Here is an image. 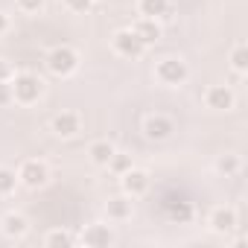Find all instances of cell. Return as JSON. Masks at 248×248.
I'll return each instance as SVG.
<instances>
[{
  "label": "cell",
  "instance_id": "cell-26",
  "mask_svg": "<svg viewBox=\"0 0 248 248\" xmlns=\"http://www.w3.org/2000/svg\"><path fill=\"white\" fill-rule=\"evenodd\" d=\"M12 76H15L12 64H9L6 59H0V82H12Z\"/></svg>",
  "mask_w": 248,
  "mask_h": 248
},
{
  "label": "cell",
  "instance_id": "cell-20",
  "mask_svg": "<svg viewBox=\"0 0 248 248\" xmlns=\"http://www.w3.org/2000/svg\"><path fill=\"white\" fill-rule=\"evenodd\" d=\"M18 172L9 170V167H0V196H12L18 190Z\"/></svg>",
  "mask_w": 248,
  "mask_h": 248
},
{
  "label": "cell",
  "instance_id": "cell-22",
  "mask_svg": "<svg viewBox=\"0 0 248 248\" xmlns=\"http://www.w3.org/2000/svg\"><path fill=\"white\" fill-rule=\"evenodd\" d=\"M239 155H233V152H228V155H219V161H216V170L219 172H225V175H236L239 172Z\"/></svg>",
  "mask_w": 248,
  "mask_h": 248
},
{
  "label": "cell",
  "instance_id": "cell-10",
  "mask_svg": "<svg viewBox=\"0 0 248 248\" xmlns=\"http://www.w3.org/2000/svg\"><path fill=\"white\" fill-rule=\"evenodd\" d=\"M50 129H53V135H56V138L70 140V138H76V135L82 132V117H79L76 111H62V114H56V117H53Z\"/></svg>",
  "mask_w": 248,
  "mask_h": 248
},
{
  "label": "cell",
  "instance_id": "cell-23",
  "mask_svg": "<svg viewBox=\"0 0 248 248\" xmlns=\"http://www.w3.org/2000/svg\"><path fill=\"white\" fill-rule=\"evenodd\" d=\"M47 6V0H15V9L24 15H38Z\"/></svg>",
  "mask_w": 248,
  "mask_h": 248
},
{
  "label": "cell",
  "instance_id": "cell-12",
  "mask_svg": "<svg viewBox=\"0 0 248 248\" xmlns=\"http://www.w3.org/2000/svg\"><path fill=\"white\" fill-rule=\"evenodd\" d=\"M105 216L108 222H126L135 216V199L126 196V193H120V196H111L105 202Z\"/></svg>",
  "mask_w": 248,
  "mask_h": 248
},
{
  "label": "cell",
  "instance_id": "cell-27",
  "mask_svg": "<svg viewBox=\"0 0 248 248\" xmlns=\"http://www.w3.org/2000/svg\"><path fill=\"white\" fill-rule=\"evenodd\" d=\"M6 32H9V15L0 12V35H6Z\"/></svg>",
  "mask_w": 248,
  "mask_h": 248
},
{
  "label": "cell",
  "instance_id": "cell-19",
  "mask_svg": "<svg viewBox=\"0 0 248 248\" xmlns=\"http://www.w3.org/2000/svg\"><path fill=\"white\" fill-rule=\"evenodd\" d=\"M132 167H135L132 155H126V152H120V149H117V152L111 155V161H108V167H105V170H111V172L120 178L123 172H126V170H132Z\"/></svg>",
  "mask_w": 248,
  "mask_h": 248
},
{
  "label": "cell",
  "instance_id": "cell-1",
  "mask_svg": "<svg viewBox=\"0 0 248 248\" xmlns=\"http://www.w3.org/2000/svg\"><path fill=\"white\" fill-rule=\"evenodd\" d=\"M9 85H12V102H18V105H35V102L44 96V82H41V76H35V73H30V70L15 73Z\"/></svg>",
  "mask_w": 248,
  "mask_h": 248
},
{
  "label": "cell",
  "instance_id": "cell-4",
  "mask_svg": "<svg viewBox=\"0 0 248 248\" xmlns=\"http://www.w3.org/2000/svg\"><path fill=\"white\" fill-rule=\"evenodd\" d=\"M111 47H114V53H117V56L132 59V62H135V59H140V56L149 50V47H146L135 32H132V27H129V30H117V32L111 35Z\"/></svg>",
  "mask_w": 248,
  "mask_h": 248
},
{
  "label": "cell",
  "instance_id": "cell-11",
  "mask_svg": "<svg viewBox=\"0 0 248 248\" xmlns=\"http://www.w3.org/2000/svg\"><path fill=\"white\" fill-rule=\"evenodd\" d=\"M164 210H167V219L175 222V225H187V222H193V216H196L193 204H190L184 196H167V199H164Z\"/></svg>",
  "mask_w": 248,
  "mask_h": 248
},
{
  "label": "cell",
  "instance_id": "cell-7",
  "mask_svg": "<svg viewBox=\"0 0 248 248\" xmlns=\"http://www.w3.org/2000/svg\"><path fill=\"white\" fill-rule=\"evenodd\" d=\"M236 225H239V216H236V207H231V204H219L207 216V228L219 236H228L231 231H236Z\"/></svg>",
  "mask_w": 248,
  "mask_h": 248
},
{
  "label": "cell",
  "instance_id": "cell-16",
  "mask_svg": "<svg viewBox=\"0 0 248 248\" xmlns=\"http://www.w3.org/2000/svg\"><path fill=\"white\" fill-rule=\"evenodd\" d=\"M114 152H117V146H114L111 140H93V143L88 146V158H91L93 167H108V161H111Z\"/></svg>",
  "mask_w": 248,
  "mask_h": 248
},
{
  "label": "cell",
  "instance_id": "cell-24",
  "mask_svg": "<svg viewBox=\"0 0 248 248\" xmlns=\"http://www.w3.org/2000/svg\"><path fill=\"white\" fill-rule=\"evenodd\" d=\"M91 6H93V0H64V9L73 15H85Z\"/></svg>",
  "mask_w": 248,
  "mask_h": 248
},
{
  "label": "cell",
  "instance_id": "cell-17",
  "mask_svg": "<svg viewBox=\"0 0 248 248\" xmlns=\"http://www.w3.org/2000/svg\"><path fill=\"white\" fill-rule=\"evenodd\" d=\"M138 15L140 18H167L170 15V0H138Z\"/></svg>",
  "mask_w": 248,
  "mask_h": 248
},
{
  "label": "cell",
  "instance_id": "cell-21",
  "mask_svg": "<svg viewBox=\"0 0 248 248\" xmlns=\"http://www.w3.org/2000/svg\"><path fill=\"white\" fill-rule=\"evenodd\" d=\"M231 67L236 73H248V47L245 44H236L231 50Z\"/></svg>",
  "mask_w": 248,
  "mask_h": 248
},
{
  "label": "cell",
  "instance_id": "cell-14",
  "mask_svg": "<svg viewBox=\"0 0 248 248\" xmlns=\"http://www.w3.org/2000/svg\"><path fill=\"white\" fill-rule=\"evenodd\" d=\"M204 105L213 108V111H231L236 105V93L228 85H210L204 91Z\"/></svg>",
  "mask_w": 248,
  "mask_h": 248
},
{
  "label": "cell",
  "instance_id": "cell-9",
  "mask_svg": "<svg viewBox=\"0 0 248 248\" xmlns=\"http://www.w3.org/2000/svg\"><path fill=\"white\" fill-rule=\"evenodd\" d=\"M79 242L88 245V248H108V245L117 242V236H114L111 225H105V222H93V225H88V228L82 231Z\"/></svg>",
  "mask_w": 248,
  "mask_h": 248
},
{
  "label": "cell",
  "instance_id": "cell-2",
  "mask_svg": "<svg viewBox=\"0 0 248 248\" xmlns=\"http://www.w3.org/2000/svg\"><path fill=\"white\" fill-rule=\"evenodd\" d=\"M155 79L167 88H181L190 79V64L181 56H167L155 64Z\"/></svg>",
  "mask_w": 248,
  "mask_h": 248
},
{
  "label": "cell",
  "instance_id": "cell-6",
  "mask_svg": "<svg viewBox=\"0 0 248 248\" xmlns=\"http://www.w3.org/2000/svg\"><path fill=\"white\" fill-rule=\"evenodd\" d=\"M149 184H152V175L146 170H140V167H132V170H126V172L120 175V190L126 193V196H132V199L146 196Z\"/></svg>",
  "mask_w": 248,
  "mask_h": 248
},
{
  "label": "cell",
  "instance_id": "cell-8",
  "mask_svg": "<svg viewBox=\"0 0 248 248\" xmlns=\"http://www.w3.org/2000/svg\"><path fill=\"white\" fill-rule=\"evenodd\" d=\"M172 132H175V123H172V117H167V114H149V117L143 120V135H146V140L161 143V140L172 138Z\"/></svg>",
  "mask_w": 248,
  "mask_h": 248
},
{
  "label": "cell",
  "instance_id": "cell-13",
  "mask_svg": "<svg viewBox=\"0 0 248 248\" xmlns=\"http://www.w3.org/2000/svg\"><path fill=\"white\" fill-rule=\"evenodd\" d=\"M0 231H3L6 239L18 242V239H24L30 233V219L21 210H9V213H3V219H0Z\"/></svg>",
  "mask_w": 248,
  "mask_h": 248
},
{
  "label": "cell",
  "instance_id": "cell-3",
  "mask_svg": "<svg viewBox=\"0 0 248 248\" xmlns=\"http://www.w3.org/2000/svg\"><path fill=\"white\" fill-rule=\"evenodd\" d=\"M47 70H50L53 76H59V79L73 76V73L79 70V53H76L73 47H67V44L53 47V50L47 53Z\"/></svg>",
  "mask_w": 248,
  "mask_h": 248
},
{
  "label": "cell",
  "instance_id": "cell-25",
  "mask_svg": "<svg viewBox=\"0 0 248 248\" xmlns=\"http://www.w3.org/2000/svg\"><path fill=\"white\" fill-rule=\"evenodd\" d=\"M12 102V85L9 82H0V108Z\"/></svg>",
  "mask_w": 248,
  "mask_h": 248
},
{
  "label": "cell",
  "instance_id": "cell-5",
  "mask_svg": "<svg viewBox=\"0 0 248 248\" xmlns=\"http://www.w3.org/2000/svg\"><path fill=\"white\" fill-rule=\"evenodd\" d=\"M18 181L24 187H30V190H41L50 181V167L44 161H38V158H30V161H24L18 167Z\"/></svg>",
  "mask_w": 248,
  "mask_h": 248
},
{
  "label": "cell",
  "instance_id": "cell-18",
  "mask_svg": "<svg viewBox=\"0 0 248 248\" xmlns=\"http://www.w3.org/2000/svg\"><path fill=\"white\" fill-rule=\"evenodd\" d=\"M44 245L47 248H73L76 245V236L70 231H64V228H53V231H47Z\"/></svg>",
  "mask_w": 248,
  "mask_h": 248
},
{
  "label": "cell",
  "instance_id": "cell-15",
  "mask_svg": "<svg viewBox=\"0 0 248 248\" xmlns=\"http://www.w3.org/2000/svg\"><path fill=\"white\" fill-rule=\"evenodd\" d=\"M132 32L146 44V47H152V44H158L161 41V35H164V30H161V24L155 21V18H138L135 24H132Z\"/></svg>",
  "mask_w": 248,
  "mask_h": 248
},
{
  "label": "cell",
  "instance_id": "cell-28",
  "mask_svg": "<svg viewBox=\"0 0 248 248\" xmlns=\"http://www.w3.org/2000/svg\"><path fill=\"white\" fill-rule=\"evenodd\" d=\"M93 3H99V0H93Z\"/></svg>",
  "mask_w": 248,
  "mask_h": 248
}]
</instances>
